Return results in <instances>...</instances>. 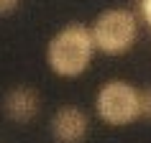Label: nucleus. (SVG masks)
Instances as JSON below:
<instances>
[{
	"label": "nucleus",
	"instance_id": "2",
	"mask_svg": "<svg viewBox=\"0 0 151 143\" xmlns=\"http://www.w3.org/2000/svg\"><path fill=\"white\" fill-rule=\"evenodd\" d=\"M90 33H92L97 51L108 56H120L133 49L136 39H138V21L126 8H110L95 18Z\"/></svg>",
	"mask_w": 151,
	"mask_h": 143
},
{
	"label": "nucleus",
	"instance_id": "6",
	"mask_svg": "<svg viewBox=\"0 0 151 143\" xmlns=\"http://www.w3.org/2000/svg\"><path fill=\"white\" fill-rule=\"evenodd\" d=\"M138 107H141V118L151 123V84L138 89Z\"/></svg>",
	"mask_w": 151,
	"mask_h": 143
},
{
	"label": "nucleus",
	"instance_id": "5",
	"mask_svg": "<svg viewBox=\"0 0 151 143\" xmlns=\"http://www.w3.org/2000/svg\"><path fill=\"white\" fill-rule=\"evenodd\" d=\"M0 107L5 112V118L18 123V125L33 123L41 112V92L31 84H16L3 95Z\"/></svg>",
	"mask_w": 151,
	"mask_h": 143
},
{
	"label": "nucleus",
	"instance_id": "8",
	"mask_svg": "<svg viewBox=\"0 0 151 143\" xmlns=\"http://www.w3.org/2000/svg\"><path fill=\"white\" fill-rule=\"evenodd\" d=\"M141 10H143V18H146V23L151 28V0H141Z\"/></svg>",
	"mask_w": 151,
	"mask_h": 143
},
{
	"label": "nucleus",
	"instance_id": "7",
	"mask_svg": "<svg viewBox=\"0 0 151 143\" xmlns=\"http://www.w3.org/2000/svg\"><path fill=\"white\" fill-rule=\"evenodd\" d=\"M21 5V0H0V16H10Z\"/></svg>",
	"mask_w": 151,
	"mask_h": 143
},
{
	"label": "nucleus",
	"instance_id": "3",
	"mask_svg": "<svg viewBox=\"0 0 151 143\" xmlns=\"http://www.w3.org/2000/svg\"><path fill=\"white\" fill-rule=\"evenodd\" d=\"M95 112L108 125H131L141 118L138 87L126 79H108L95 95Z\"/></svg>",
	"mask_w": 151,
	"mask_h": 143
},
{
	"label": "nucleus",
	"instance_id": "4",
	"mask_svg": "<svg viewBox=\"0 0 151 143\" xmlns=\"http://www.w3.org/2000/svg\"><path fill=\"white\" fill-rule=\"evenodd\" d=\"M49 130L56 143H82L90 133V118L77 105H62L49 120Z\"/></svg>",
	"mask_w": 151,
	"mask_h": 143
},
{
	"label": "nucleus",
	"instance_id": "1",
	"mask_svg": "<svg viewBox=\"0 0 151 143\" xmlns=\"http://www.w3.org/2000/svg\"><path fill=\"white\" fill-rule=\"evenodd\" d=\"M95 41L85 23H67L64 28L49 39L46 44V64L56 77H80L87 72L95 56Z\"/></svg>",
	"mask_w": 151,
	"mask_h": 143
}]
</instances>
